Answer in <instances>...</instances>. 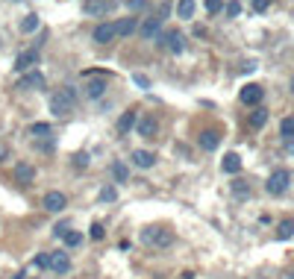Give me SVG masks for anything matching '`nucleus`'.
<instances>
[{
	"mask_svg": "<svg viewBox=\"0 0 294 279\" xmlns=\"http://www.w3.org/2000/svg\"><path fill=\"white\" fill-rule=\"evenodd\" d=\"M141 241H144L147 247L165 250V247L174 244V232L165 229V226H147V229H141Z\"/></svg>",
	"mask_w": 294,
	"mask_h": 279,
	"instance_id": "nucleus-1",
	"label": "nucleus"
},
{
	"mask_svg": "<svg viewBox=\"0 0 294 279\" xmlns=\"http://www.w3.org/2000/svg\"><path fill=\"white\" fill-rule=\"evenodd\" d=\"M74 103H77V92H74L71 86H65L62 92H56L50 97V112H53V115H68V112L74 109Z\"/></svg>",
	"mask_w": 294,
	"mask_h": 279,
	"instance_id": "nucleus-2",
	"label": "nucleus"
},
{
	"mask_svg": "<svg viewBox=\"0 0 294 279\" xmlns=\"http://www.w3.org/2000/svg\"><path fill=\"white\" fill-rule=\"evenodd\" d=\"M156 44H159V47H168L171 53H183V50H186V38H183L180 30H168V32H162V35H156Z\"/></svg>",
	"mask_w": 294,
	"mask_h": 279,
	"instance_id": "nucleus-3",
	"label": "nucleus"
},
{
	"mask_svg": "<svg viewBox=\"0 0 294 279\" xmlns=\"http://www.w3.org/2000/svg\"><path fill=\"white\" fill-rule=\"evenodd\" d=\"M289 171H274L271 177H268V183H265V188H268V194H274V197H280V194H286V188H289Z\"/></svg>",
	"mask_w": 294,
	"mask_h": 279,
	"instance_id": "nucleus-4",
	"label": "nucleus"
},
{
	"mask_svg": "<svg viewBox=\"0 0 294 279\" xmlns=\"http://www.w3.org/2000/svg\"><path fill=\"white\" fill-rule=\"evenodd\" d=\"M135 132H138L141 138H156V132H159L156 118H150V115H141V118L135 121Z\"/></svg>",
	"mask_w": 294,
	"mask_h": 279,
	"instance_id": "nucleus-5",
	"label": "nucleus"
},
{
	"mask_svg": "<svg viewBox=\"0 0 294 279\" xmlns=\"http://www.w3.org/2000/svg\"><path fill=\"white\" fill-rule=\"evenodd\" d=\"M86 15H92V18H100V15H106V12H112L115 9V0H86Z\"/></svg>",
	"mask_w": 294,
	"mask_h": 279,
	"instance_id": "nucleus-6",
	"label": "nucleus"
},
{
	"mask_svg": "<svg viewBox=\"0 0 294 279\" xmlns=\"http://www.w3.org/2000/svg\"><path fill=\"white\" fill-rule=\"evenodd\" d=\"M33 65H38V50H21L15 56V71H21V74H30Z\"/></svg>",
	"mask_w": 294,
	"mask_h": 279,
	"instance_id": "nucleus-7",
	"label": "nucleus"
},
{
	"mask_svg": "<svg viewBox=\"0 0 294 279\" xmlns=\"http://www.w3.org/2000/svg\"><path fill=\"white\" fill-rule=\"evenodd\" d=\"M238 97H241V103H244V106H256V103H262V97H265V89L256 86V83H250V86H244V89H241Z\"/></svg>",
	"mask_w": 294,
	"mask_h": 279,
	"instance_id": "nucleus-8",
	"label": "nucleus"
},
{
	"mask_svg": "<svg viewBox=\"0 0 294 279\" xmlns=\"http://www.w3.org/2000/svg\"><path fill=\"white\" fill-rule=\"evenodd\" d=\"M65 206H68V200H65L62 191H47V194H44V209H47V212H62Z\"/></svg>",
	"mask_w": 294,
	"mask_h": 279,
	"instance_id": "nucleus-9",
	"label": "nucleus"
},
{
	"mask_svg": "<svg viewBox=\"0 0 294 279\" xmlns=\"http://www.w3.org/2000/svg\"><path fill=\"white\" fill-rule=\"evenodd\" d=\"M159 27H162V15H156V18H147V21L138 27V32H141V38L153 41V38L159 35Z\"/></svg>",
	"mask_w": 294,
	"mask_h": 279,
	"instance_id": "nucleus-10",
	"label": "nucleus"
},
{
	"mask_svg": "<svg viewBox=\"0 0 294 279\" xmlns=\"http://www.w3.org/2000/svg\"><path fill=\"white\" fill-rule=\"evenodd\" d=\"M106 89H109V83H106L103 77L89 80V83H86V97H89V100H100V97L106 94Z\"/></svg>",
	"mask_w": 294,
	"mask_h": 279,
	"instance_id": "nucleus-11",
	"label": "nucleus"
},
{
	"mask_svg": "<svg viewBox=\"0 0 294 279\" xmlns=\"http://www.w3.org/2000/svg\"><path fill=\"white\" fill-rule=\"evenodd\" d=\"M68 268H71V259H68V253H50V271H53V274L65 277Z\"/></svg>",
	"mask_w": 294,
	"mask_h": 279,
	"instance_id": "nucleus-12",
	"label": "nucleus"
},
{
	"mask_svg": "<svg viewBox=\"0 0 294 279\" xmlns=\"http://www.w3.org/2000/svg\"><path fill=\"white\" fill-rule=\"evenodd\" d=\"M18 89H44V74H38V71H30V74H24L21 77V83H18Z\"/></svg>",
	"mask_w": 294,
	"mask_h": 279,
	"instance_id": "nucleus-13",
	"label": "nucleus"
},
{
	"mask_svg": "<svg viewBox=\"0 0 294 279\" xmlns=\"http://www.w3.org/2000/svg\"><path fill=\"white\" fill-rule=\"evenodd\" d=\"M115 38V24H98L95 27V41L98 44H109Z\"/></svg>",
	"mask_w": 294,
	"mask_h": 279,
	"instance_id": "nucleus-14",
	"label": "nucleus"
},
{
	"mask_svg": "<svg viewBox=\"0 0 294 279\" xmlns=\"http://www.w3.org/2000/svg\"><path fill=\"white\" fill-rule=\"evenodd\" d=\"M15 180L21 183V186H30L35 180V171H33V165H27V162H21L18 168H15Z\"/></svg>",
	"mask_w": 294,
	"mask_h": 279,
	"instance_id": "nucleus-15",
	"label": "nucleus"
},
{
	"mask_svg": "<svg viewBox=\"0 0 294 279\" xmlns=\"http://www.w3.org/2000/svg\"><path fill=\"white\" fill-rule=\"evenodd\" d=\"M218 144H221V135H218L215 129L200 132V147H203V150H218Z\"/></svg>",
	"mask_w": 294,
	"mask_h": 279,
	"instance_id": "nucleus-16",
	"label": "nucleus"
},
{
	"mask_svg": "<svg viewBox=\"0 0 294 279\" xmlns=\"http://www.w3.org/2000/svg\"><path fill=\"white\" fill-rule=\"evenodd\" d=\"M132 162H135V168H144V171H147V168L156 165V156L150 153V150H135V153H132Z\"/></svg>",
	"mask_w": 294,
	"mask_h": 279,
	"instance_id": "nucleus-17",
	"label": "nucleus"
},
{
	"mask_svg": "<svg viewBox=\"0 0 294 279\" xmlns=\"http://www.w3.org/2000/svg\"><path fill=\"white\" fill-rule=\"evenodd\" d=\"M221 171H224V174H238V171H241V156L238 153H227L224 156V162H221Z\"/></svg>",
	"mask_w": 294,
	"mask_h": 279,
	"instance_id": "nucleus-18",
	"label": "nucleus"
},
{
	"mask_svg": "<svg viewBox=\"0 0 294 279\" xmlns=\"http://www.w3.org/2000/svg\"><path fill=\"white\" fill-rule=\"evenodd\" d=\"M135 121H138V118H135V112H124V115L118 118V132H121V135H127L132 126H135Z\"/></svg>",
	"mask_w": 294,
	"mask_h": 279,
	"instance_id": "nucleus-19",
	"label": "nucleus"
},
{
	"mask_svg": "<svg viewBox=\"0 0 294 279\" xmlns=\"http://www.w3.org/2000/svg\"><path fill=\"white\" fill-rule=\"evenodd\" d=\"M292 235H294V220L292 217H286V220L277 226V238H280V241H289Z\"/></svg>",
	"mask_w": 294,
	"mask_h": 279,
	"instance_id": "nucleus-20",
	"label": "nucleus"
},
{
	"mask_svg": "<svg viewBox=\"0 0 294 279\" xmlns=\"http://www.w3.org/2000/svg\"><path fill=\"white\" fill-rule=\"evenodd\" d=\"M135 32V18H121L115 24V35H132Z\"/></svg>",
	"mask_w": 294,
	"mask_h": 279,
	"instance_id": "nucleus-21",
	"label": "nucleus"
},
{
	"mask_svg": "<svg viewBox=\"0 0 294 279\" xmlns=\"http://www.w3.org/2000/svg\"><path fill=\"white\" fill-rule=\"evenodd\" d=\"M265 121H268V109H253V112H250V126H256V129H259V126H265Z\"/></svg>",
	"mask_w": 294,
	"mask_h": 279,
	"instance_id": "nucleus-22",
	"label": "nucleus"
},
{
	"mask_svg": "<svg viewBox=\"0 0 294 279\" xmlns=\"http://www.w3.org/2000/svg\"><path fill=\"white\" fill-rule=\"evenodd\" d=\"M177 15L180 18H192L195 15V0H180L177 3Z\"/></svg>",
	"mask_w": 294,
	"mask_h": 279,
	"instance_id": "nucleus-23",
	"label": "nucleus"
},
{
	"mask_svg": "<svg viewBox=\"0 0 294 279\" xmlns=\"http://www.w3.org/2000/svg\"><path fill=\"white\" fill-rule=\"evenodd\" d=\"M280 135H283L286 141H292V138H294V118H283V124H280Z\"/></svg>",
	"mask_w": 294,
	"mask_h": 279,
	"instance_id": "nucleus-24",
	"label": "nucleus"
},
{
	"mask_svg": "<svg viewBox=\"0 0 294 279\" xmlns=\"http://www.w3.org/2000/svg\"><path fill=\"white\" fill-rule=\"evenodd\" d=\"M112 174H115V180H118V183H127V180H130V171H127V165H124V162H115V165H112Z\"/></svg>",
	"mask_w": 294,
	"mask_h": 279,
	"instance_id": "nucleus-25",
	"label": "nucleus"
},
{
	"mask_svg": "<svg viewBox=\"0 0 294 279\" xmlns=\"http://www.w3.org/2000/svg\"><path fill=\"white\" fill-rule=\"evenodd\" d=\"M21 30H24V32H35V30H38V15H35V12H30V15L21 21Z\"/></svg>",
	"mask_w": 294,
	"mask_h": 279,
	"instance_id": "nucleus-26",
	"label": "nucleus"
},
{
	"mask_svg": "<svg viewBox=\"0 0 294 279\" xmlns=\"http://www.w3.org/2000/svg\"><path fill=\"white\" fill-rule=\"evenodd\" d=\"M62 241H65V247H80V244H83V235H80V232H74V229H68Z\"/></svg>",
	"mask_w": 294,
	"mask_h": 279,
	"instance_id": "nucleus-27",
	"label": "nucleus"
},
{
	"mask_svg": "<svg viewBox=\"0 0 294 279\" xmlns=\"http://www.w3.org/2000/svg\"><path fill=\"white\" fill-rule=\"evenodd\" d=\"M232 194H235V197H247V194H250V186H247L244 180H235V183H232Z\"/></svg>",
	"mask_w": 294,
	"mask_h": 279,
	"instance_id": "nucleus-28",
	"label": "nucleus"
},
{
	"mask_svg": "<svg viewBox=\"0 0 294 279\" xmlns=\"http://www.w3.org/2000/svg\"><path fill=\"white\" fill-rule=\"evenodd\" d=\"M115 200H118V191H115L112 186H106L103 191H100V203H115Z\"/></svg>",
	"mask_w": 294,
	"mask_h": 279,
	"instance_id": "nucleus-29",
	"label": "nucleus"
},
{
	"mask_svg": "<svg viewBox=\"0 0 294 279\" xmlns=\"http://www.w3.org/2000/svg\"><path fill=\"white\" fill-rule=\"evenodd\" d=\"M30 132H33V135H38V138H47L53 129H50V124H33V126H30Z\"/></svg>",
	"mask_w": 294,
	"mask_h": 279,
	"instance_id": "nucleus-30",
	"label": "nucleus"
},
{
	"mask_svg": "<svg viewBox=\"0 0 294 279\" xmlns=\"http://www.w3.org/2000/svg\"><path fill=\"white\" fill-rule=\"evenodd\" d=\"M203 6H206L209 15H218V12L224 9V0H203Z\"/></svg>",
	"mask_w": 294,
	"mask_h": 279,
	"instance_id": "nucleus-31",
	"label": "nucleus"
},
{
	"mask_svg": "<svg viewBox=\"0 0 294 279\" xmlns=\"http://www.w3.org/2000/svg\"><path fill=\"white\" fill-rule=\"evenodd\" d=\"M33 265H35V268H41V271H44V268H50V253H38V256L33 259Z\"/></svg>",
	"mask_w": 294,
	"mask_h": 279,
	"instance_id": "nucleus-32",
	"label": "nucleus"
},
{
	"mask_svg": "<svg viewBox=\"0 0 294 279\" xmlns=\"http://www.w3.org/2000/svg\"><path fill=\"white\" fill-rule=\"evenodd\" d=\"M224 12H227L229 18H235V15H241V3H238V0H229L227 6H224Z\"/></svg>",
	"mask_w": 294,
	"mask_h": 279,
	"instance_id": "nucleus-33",
	"label": "nucleus"
},
{
	"mask_svg": "<svg viewBox=\"0 0 294 279\" xmlns=\"http://www.w3.org/2000/svg\"><path fill=\"white\" fill-rule=\"evenodd\" d=\"M132 83H135V86H141V89H150V80H147L144 74H132Z\"/></svg>",
	"mask_w": 294,
	"mask_h": 279,
	"instance_id": "nucleus-34",
	"label": "nucleus"
},
{
	"mask_svg": "<svg viewBox=\"0 0 294 279\" xmlns=\"http://www.w3.org/2000/svg\"><path fill=\"white\" fill-rule=\"evenodd\" d=\"M127 6L132 12H141V9H147V0H127Z\"/></svg>",
	"mask_w": 294,
	"mask_h": 279,
	"instance_id": "nucleus-35",
	"label": "nucleus"
},
{
	"mask_svg": "<svg viewBox=\"0 0 294 279\" xmlns=\"http://www.w3.org/2000/svg\"><path fill=\"white\" fill-rule=\"evenodd\" d=\"M89 162H92V159H89V153H77V156H74V165H77V168H86Z\"/></svg>",
	"mask_w": 294,
	"mask_h": 279,
	"instance_id": "nucleus-36",
	"label": "nucleus"
},
{
	"mask_svg": "<svg viewBox=\"0 0 294 279\" xmlns=\"http://www.w3.org/2000/svg\"><path fill=\"white\" fill-rule=\"evenodd\" d=\"M103 235H106V229H103V223H95V226H92V238H95V241H100Z\"/></svg>",
	"mask_w": 294,
	"mask_h": 279,
	"instance_id": "nucleus-37",
	"label": "nucleus"
},
{
	"mask_svg": "<svg viewBox=\"0 0 294 279\" xmlns=\"http://www.w3.org/2000/svg\"><path fill=\"white\" fill-rule=\"evenodd\" d=\"M68 229H71L68 223H56V226H53V235H56V238H65V232H68Z\"/></svg>",
	"mask_w": 294,
	"mask_h": 279,
	"instance_id": "nucleus-38",
	"label": "nucleus"
},
{
	"mask_svg": "<svg viewBox=\"0 0 294 279\" xmlns=\"http://www.w3.org/2000/svg\"><path fill=\"white\" fill-rule=\"evenodd\" d=\"M268 6H271V0H253V9H256V12H265Z\"/></svg>",
	"mask_w": 294,
	"mask_h": 279,
	"instance_id": "nucleus-39",
	"label": "nucleus"
},
{
	"mask_svg": "<svg viewBox=\"0 0 294 279\" xmlns=\"http://www.w3.org/2000/svg\"><path fill=\"white\" fill-rule=\"evenodd\" d=\"M286 150H289V153H294V138L289 141V144H286Z\"/></svg>",
	"mask_w": 294,
	"mask_h": 279,
	"instance_id": "nucleus-40",
	"label": "nucleus"
},
{
	"mask_svg": "<svg viewBox=\"0 0 294 279\" xmlns=\"http://www.w3.org/2000/svg\"><path fill=\"white\" fill-rule=\"evenodd\" d=\"M289 279H294V271H292V274H289Z\"/></svg>",
	"mask_w": 294,
	"mask_h": 279,
	"instance_id": "nucleus-41",
	"label": "nucleus"
},
{
	"mask_svg": "<svg viewBox=\"0 0 294 279\" xmlns=\"http://www.w3.org/2000/svg\"><path fill=\"white\" fill-rule=\"evenodd\" d=\"M292 92H294V80H292Z\"/></svg>",
	"mask_w": 294,
	"mask_h": 279,
	"instance_id": "nucleus-42",
	"label": "nucleus"
}]
</instances>
